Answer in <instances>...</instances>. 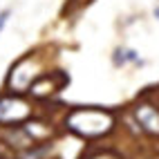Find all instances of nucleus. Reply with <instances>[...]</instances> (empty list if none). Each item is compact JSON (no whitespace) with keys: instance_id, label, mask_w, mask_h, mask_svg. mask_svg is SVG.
Wrapping results in <instances>:
<instances>
[{"instance_id":"obj_5","label":"nucleus","mask_w":159,"mask_h":159,"mask_svg":"<svg viewBox=\"0 0 159 159\" xmlns=\"http://www.w3.org/2000/svg\"><path fill=\"white\" fill-rule=\"evenodd\" d=\"M56 90H61V81H56V74H43L31 83V88L27 92L36 99H45L49 94H54Z\"/></svg>"},{"instance_id":"obj_4","label":"nucleus","mask_w":159,"mask_h":159,"mask_svg":"<svg viewBox=\"0 0 159 159\" xmlns=\"http://www.w3.org/2000/svg\"><path fill=\"white\" fill-rule=\"evenodd\" d=\"M134 119L139 121L141 130H146L148 134H159V110L152 103L141 101L134 105Z\"/></svg>"},{"instance_id":"obj_6","label":"nucleus","mask_w":159,"mask_h":159,"mask_svg":"<svg viewBox=\"0 0 159 159\" xmlns=\"http://www.w3.org/2000/svg\"><path fill=\"white\" fill-rule=\"evenodd\" d=\"M125 63H139V54L134 49H116L114 52V65H125Z\"/></svg>"},{"instance_id":"obj_8","label":"nucleus","mask_w":159,"mask_h":159,"mask_svg":"<svg viewBox=\"0 0 159 159\" xmlns=\"http://www.w3.org/2000/svg\"><path fill=\"white\" fill-rule=\"evenodd\" d=\"M9 16H11V11H9V9H2V11H0V34H2V29H5V25H7Z\"/></svg>"},{"instance_id":"obj_2","label":"nucleus","mask_w":159,"mask_h":159,"mask_svg":"<svg viewBox=\"0 0 159 159\" xmlns=\"http://www.w3.org/2000/svg\"><path fill=\"white\" fill-rule=\"evenodd\" d=\"M31 116V105L18 97V94H2L0 97V125L14 128V125L25 123Z\"/></svg>"},{"instance_id":"obj_1","label":"nucleus","mask_w":159,"mask_h":159,"mask_svg":"<svg viewBox=\"0 0 159 159\" xmlns=\"http://www.w3.org/2000/svg\"><path fill=\"white\" fill-rule=\"evenodd\" d=\"M65 125L67 130H72L79 137L97 139V137H103L112 130L114 116L108 110H99V108H74L65 116Z\"/></svg>"},{"instance_id":"obj_7","label":"nucleus","mask_w":159,"mask_h":159,"mask_svg":"<svg viewBox=\"0 0 159 159\" xmlns=\"http://www.w3.org/2000/svg\"><path fill=\"white\" fill-rule=\"evenodd\" d=\"M90 159H121V157L114 155L112 150H101V152H97V155H92Z\"/></svg>"},{"instance_id":"obj_3","label":"nucleus","mask_w":159,"mask_h":159,"mask_svg":"<svg viewBox=\"0 0 159 159\" xmlns=\"http://www.w3.org/2000/svg\"><path fill=\"white\" fill-rule=\"evenodd\" d=\"M36 79H38L36 76V61L31 58V56H23L11 67V72H9L7 88L11 90V92H16V94H20V92H27Z\"/></svg>"}]
</instances>
